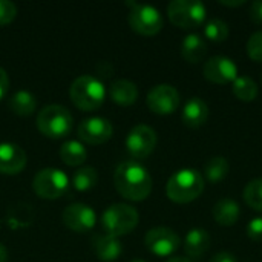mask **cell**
Wrapping results in <instances>:
<instances>
[{
    "label": "cell",
    "instance_id": "1",
    "mask_svg": "<svg viewBox=\"0 0 262 262\" xmlns=\"http://www.w3.org/2000/svg\"><path fill=\"white\" fill-rule=\"evenodd\" d=\"M114 183L118 193L130 201H143L152 192V177L137 160L121 163L115 170Z\"/></svg>",
    "mask_w": 262,
    "mask_h": 262
},
{
    "label": "cell",
    "instance_id": "2",
    "mask_svg": "<svg viewBox=\"0 0 262 262\" xmlns=\"http://www.w3.org/2000/svg\"><path fill=\"white\" fill-rule=\"evenodd\" d=\"M204 190L203 175L196 169H181L175 172L166 186V193L170 201L177 204H187L195 201Z\"/></svg>",
    "mask_w": 262,
    "mask_h": 262
},
{
    "label": "cell",
    "instance_id": "3",
    "mask_svg": "<svg viewBox=\"0 0 262 262\" xmlns=\"http://www.w3.org/2000/svg\"><path fill=\"white\" fill-rule=\"evenodd\" d=\"M69 97L78 109L95 111L106 98V88L98 78L92 75H81L72 81Z\"/></svg>",
    "mask_w": 262,
    "mask_h": 262
},
{
    "label": "cell",
    "instance_id": "4",
    "mask_svg": "<svg viewBox=\"0 0 262 262\" xmlns=\"http://www.w3.org/2000/svg\"><path fill=\"white\" fill-rule=\"evenodd\" d=\"M74 126L71 112L60 104H49L43 107L37 115L38 130L49 138H63L69 135Z\"/></svg>",
    "mask_w": 262,
    "mask_h": 262
},
{
    "label": "cell",
    "instance_id": "5",
    "mask_svg": "<svg viewBox=\"0 0 262 262\" xmlns=\"http://www.w3.org/2000/svg\"><path fill=\"white\" fill-rule=\"evenodd\" d=\"M138 212L127 204H112L101 216V224L106 235L120 238L130 233L138 224Z\"/></svg>",
    "mask_w": 262,
    "mask_h": 262
},
{
    "label": "cell",
    "instance_id": "6",
    "mask_svg": "<svg viewBox=\"0 0 262 262\" xmlns=\"http://www.w3.org/2000/svg\"><path fill=\"white\" fill-rule=\"evenodd\" d=\"M169 20L181 29H193L206 21V6L195 0H173L167 6Z\"/></svg>",
    "mask_w": 262,
    "mask_h": 262
},
{
    "label": "cell",
    "instance_id": "7",
    "mask_svg": "<svg viewBox=\"0 0 262 262\" xmlns=\"http://www.w3.org/2000/svg\"><path fill=\"white\" fill-rule=\"evenodd\" d=\"M127 5L132 8L129 12V25L135 32L144 37H152L163 29V15L155 6L132 2H127Z\"/></svg>",
    "mask_w": 262,
    "mask_h": 262
},
{
    "label": "cell",
    "instance_id": "8",
    "mask_svg": "<svg viewBox=\"0 0 262 262\" xmlns=\"http://www.w3.org/2000/svg\"><path fill=\"white\" fill-rule=\"evenodd\" d=\"M69 187V180L68 177L54 167L41 169L32 181V189L34 192L45 200H57L61 195L66 193Z\"/></svg>",
    "mask_w": 262,
    "mask_h": 262
},
{
    "label": "cell",
    "instance_id": "9",
    "mask_svg": "<svg viewBox=\"0 0 262 262\" xmlns=\"http://www.w3.org/2000/svg\"><path fill=\"white\" fill-rule=\"evenodd\" d=\"M155 146H157V132L146 124L135 126L126 138L127 152L135 160L147 158L155 150Z\"/></svg>",
    "mask_w": 262,
    "mask_h": 262
},
{
    "label": "cell",
    "instance_id": "10",
    "mask_svg": "<svg viewBox=\"0 0 262 262\" xmlns=\"http://www.w3.org/2000/svg\"><path fill=\"white\" fill-rule=\"evenodd\" d=\"M147 107L158 115H170L180 106V92L172 84H157L147 94Z\"/></svg>",
    "mask_w": 262,
    "mask_h": 262
},
{
    "label": "cell",
    "instance_id": "11",
    "mask_svg": "<svg viewBox=\"0 0 262 262\" xmlns=\"http://www.w3.org/2000/svg\"><path fill=\"white\" fill-rule=\"evenodd\" d=\"M147 250L157 256H170L175 253L181 244L180 236L169 227H155L150 229L144 238Z\"/></svg>",
    "mask_w": 262,
    "mask_h": 262
},
{
    "label": "cell",
    "instance_id": "12",
    "mask_svg": "<svg viewBox=\"0 0 262 262\" xmlns=\"http://www.w3.org/2000/svg\"><path fill=\"white\" fill-rule=\"evenodd\" d=\"M203 74L210 83L227 84V83H233L238 78V66L232 58L216 55L204 63Z\"/></svg>",
    "mask_w": 262,
    "mask_h": 262
},
{
    "label": "cell",
    "instance_id": "13",
    "mask_svg": "<svg viewBox=\"0 0 262 262\" xmlns=\"http://www.w3.org/2000/svg\"><path fill=\"white\" fill-rule=\"evenodd\" d=\"M61 220L68 229L77 233H86L94 229L97 223V215L92 210V207L81 204V203H75V204L68 206L63 210Z\"/></svg>",
    "mask_w": 262,
    "mask_h": 262
},
{
    "label": "cell",
    "instance_id": "14",
    "mask_svg": "<svg viewBox=\"0 0 262 262\" xmlns=\"http://www.w3.org/2000/svg\"><path fill=\"white\" fill-rule=\"evenodd\" d=\"M114 127L109 120L101 117H92L83 120L78 126V137L88 144H103L111 140Z\"/></svg>",
    "mask_w": 262,
    "mask_h": 262
},
{
    "label": "cell",
    "instance_id": "15",
    "mask_svg": "<svg viewBox=\"0 0 262 262\" xmlns=\"http://www.w3.org/2000/svg\"><path fill=\"white\" fill-rule=\"evenodd\" d=\"M26 166L25 150L14 143H0V172L5 175L20 173Z\"/></svg>",
    "mask_w": 262,
    "mask_h": 262
},
{
    "label": "cell",
    "instance_id": "16",
    "mask_svg": "<svg viewBox=\"0 0 262 262\" xmlns=\"http://www.w3.org/2000/svg\"><path fill=\"white\" fill-rule=\"evenodd\" d=\"M207 118H209V106L200 97L190 98L186 103L183 114H181V120H183L184 126H187L190 129H198V127L204 126Z\"/></svg>",
    "mask_w": 262,
    "mask_h": 262
},
{
    "label": "cell",
    "instance_id": "17",
    "mask_svg": "<svg viewBox=\"0 0 262 262\" xmlns=\"http://www.w3.org/2000/svg\"><path fill=\"white\" fill-rule=\"evenodd\" d=\"M210 235L204 229H192L184 239V252L189 258L198 259L201 258L210 247Z\"/></svg>",
    "mask_w": 262,
    "mask_h": 262
},
{
    "label": "cell",
    "instance_id": "18",
    "mask_svg": "<svg viewBox=\"0 0 262 262\" xmlns=\"http://www.w3.org/2000/svg\"><path fill=\"white\" fill-rule=\"evenodd\" d=\"M207 54V43L200 34H189L181 43V55L189 63H200Z\"/></svg>",
    "mask_w": 262,
    "mask_h": 262
},
{
    "label": "cell",
    "instance_id": "19",
    "mask_svg": "<svg viewBox=\"0 0 262 262\" xmlns=\"http://www.w3.org/2000/svg\"><path fill=\"white\" fill-rule=\"evenodd\" d=\"M239 216H241V209L238 203L232 198H223L213 207V218L220 226L224 227L235 226Z\"/></svg>",
    "mask_w": 262,
    "mask_h": 262
},
{
    "label": "cell",
    "instance_id": "20",
    "mask_svg": "<svg viewBox=\"0 0 262 262\" xmlns=\"http://www.w3.org/2000/svg\"><path fill=\"white\" fill-rule=\"evenodd\" d=\"M94 252L98 259L104 262H112L118 259L123 253V246L118 238L103 235L94 239Z\"/></svg>",
    "mask_w": 262,
    "mask_h": 262
},
{
    "label": "cell",
    "instance_id": "21",
    "mask_svg": "<svg viewBox=\"0 0 262 262\" xmlns=\"http://www.w3.org/2000/svg\"><path fill=\"white\" fill-rule=\"evenodd\" d=\"M109 94L112 101L120 106H130L138 98V88L129 80H117L111 84Z\"/></svg>",
    "mask_w": 262,
    "mask_h": 262
},
{
    "label": "cell",
    "instance_id": "22",
    "mask_svg": "<svg viewBox=\"0 0 262 262\" xmlns=\"http://www.w3.org/2000/svg\"><path fill=\"white\" fill-rule=\"evenodd\" d=\"M8 106L14 114L20 115V117H28V115L34 114V111L37 107V98L28 91H17L9 98Z\"/></svg>",
    "mask_w": 262,
    "mask_h": 262
},
{
    "label": "cell",
    "instance_id": "23",
    "mask_svg": "<svg viewBox=\"0 0 262 262\" xmlns=\"http://www.w3.org/2000/svg\"><path fill=\"white\" fill-rule=\"evenodd\" d=\"M60 157L68 166H80L86 161L88 152L84 146L78 141H66L60 149Z\"/></svg>",
    "mask_w": 262,
    "mask_h": 262
},
{
    "label": "cell",
    "instance_id": "24",
    "mask_svg": "<svg viewBox=\"0 0 262 262\" xmlns=\"http://www.w3.org/2000/svg\"><path fill=\"white\" fill-rule=\"evenodd\" d=\"M230 170V164L224 157H213L204 164V175L210 183L223 181Z\"/></svg>",
    "mask_w": 262,
    "mask_h": 262
},
{
    "label": "cell",
    "instance_id": "25",
    "mask_svg": "<svg viewBox=\"0 0 262 262\" xmlns=\"http://www.w3.org/2000/svg\"><path fill=\"white\" fill-rule=\"evenodd\" d=\"M233 94L238 100L250 103L258 97V84L250 77H238L233 81Z\"/></svg>",
    "mask_w": 262,
    "mask_h": 262
},
{
    "label": "cell",
    "instance_id": "26",
    "mask_svg": "<svg viewBox=\"0 0 262 262\" xmlns=\"http://www.w3.org/2000/svg\"><path fill=\"white\" fill-rule=\"evenodd\" d=\"M98 181V173L94 167L86 166L78 169L74 175H72V186L75 190L78 192H86L91 190Z\"/></svg>",
    "mask_w": 262,
    "mask_h": 262
},
{
    "label": "cell",
    "instance_id": "27",
    "mask_svg": "<svg viewBox=\"0 0 262 262\" xmlns=\"http://www.w3.org/2000/svg\"><path fill=\"white\" fill-rule=\"evenodd\" d=\"M229 32H230L229 25L224 20H221V18H212L204 26L206 38H209V40H212L215 43H221V41L227 40Z\"/></svg>",
    "mask_w": 262,
    "mask_h": 262
},
{
    "label": "cell",
    "instance_id": "28",
    "mask_svg": "<svg viewBox=\"0 0 262 262\" xmlns=\"http://www.w3.org/2000/svg\"><path fill=\"white\" fill-rule=\"evenodd\" d=\"M244 201L253 210L262 212V178H256L246 186Z\"/></svg>",
    "mask_w": 262,
    "mask_h": 262
},
{
    "label": "cell",
    "instance_id": "29",
    "mask_svg": "<svg viewBox=\"0 0 262 262\" xmlns=\"http://www.w3.org/2000/svg\"><path fill=\"white\" fill-rule=\"evenodd\" d=\"M247 54L252 60L262 61V29L250 35L247 41Z\"/></svg>",
    "mask_w": 262,
    "mask_h": 262
},
{
    "label": "cell",
    "instance_id": "30",
    "mask_svg": "<svg viewBox=\"0 0 262 262\" xmlns=\"http://www.w3.org/2000/svg\"><path fill=\"white\" fill-rule=\"evenodd\" d=\"M17 15V6L12 2L0 0V26L11 23Z\"/></svg>",
    "mask_w": 262,
    "mask_h": 262
},
{
    "label": "cell",
    "instance_id": "31",
    "mask_svg": "<svg viewBox=\"0 0 262 262\" xmlns=\"http://www.w3.org/2000/svg\"><path fill=\"white\" fill-rule=\"evenodd\" d=\"M247 236L253 241H262V216L253 218L247 224Z\"/></svg>",
    "mask_w": 262,
    "mask_h": 262
},
{
    "label": "cell",
    "instance_id": "32",
    "mask_svg": "<svg viewBox=\"0 0 262 262\" xmlns=\"http://www.w3.org/2000/svg\"><path fill=\"white\" fill-rule=\"evenodd\" d=\"M250 20L258 25V26H262V2L261 0H256L250 5Z\"/></svg>",
    "mask_w": 262,
    "mask_h": 262
},
{
    "label": "cell",
    "instance_id": "33",
    "mask_svg": "<svg viewBox=\"0 0 262 262\" xmlns=\"http://www.w3.org/2000/svg\"><path fill=\"white\" fill-rule=\"evenodd\" d=\"M9 89V77L6 74V71L3 68H0V100L6 95Z\"/></svg>",
    "mask_w": 262,
    "mask_h": 262
},
{
    "label": "cell",
    "instance_id": "34",
    "mask_svg": "<svg viewBox=\"0 0 262 262\" xmlns=\"http://www.w3.org/2000/svg\"><path fill=\"white\" fill-rule=\"evenodd\" d=\"M210 262H236V259H235V256H233L232 253L220 252V253H216V255L212 258V261Z\"/></svg>",
    "mask_w": 262,
    "mask_h": 262
},
{
    "label": "cell",
    "instance_id": "35",
    "mask_svg": "<svg viewBox=\"0 0 262 262\" xmlns=\"http://www.w3.org/2000/svg\"><path fill=\"white\" fill-rule=\"evenodd\" d=\"M220 3L224 5V6H243L246 2H244V0H236V2H229V0H227V2H220Z\"/></svg>",
    "mask_w": 262,
    "mask_h": 262
},
{
    "label": "cell",
    "instance_id": "36",
    "mask_svg": "<svg viewBox=\"0 0 262 262\" xmlns=\"http://www.w3.org/2000/svg\"><path fill=\"white\" fill-rule=\"evenodd\" d=\"M6 259H8V252H6L5 246L0 243V262H6Z\"/></svg>",
    "mask_w": 262,
    "mask_h": 262
},
{
    "label": "cell",
    "instance_id": "37",
    "mask_svg": "<svg viewBox=\"0 0 262 262\" xmlns=\"http://www.w3.org/2000/svg\"><path fill=\"white\" fill-rule=\"evenodd\" d=\"M166 262H190V259L184 256H173V258H169Z\"/></svg>",
    "mask_w": 262,
    "mask_h": 262
},
{
    "label": "cell",
    "instance_id": "38",
    "mask_svg": "<svg viewBox=\"0 0 262 262\" xmlns=\"http://www.w3.org/2000/svg\"><path fill=\"white\" fill-rule=\"evenodd\" d=\"M132 262H144V261H132Z\"/></svg>",
    "mask_w": 262,
    "mask_h": 262
},
{
    "label": "cell",
    "instance_id": "39",
    "mask_svg": "<svg viewBox=\"0 0 262 262\" xmlns=\"http://www.w3.org/2000/svg\"><path fill=\"white\" fill-rule=\"evenodd\" d=\"M261 81H262V77H261Z\"/></svg>",
    "mask_w": 262,
    "mask_h": 262
}]
</instances>
